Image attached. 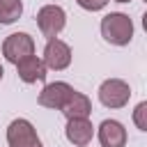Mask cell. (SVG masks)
<instances>
[{
	"label": "cell",
	"mask_w": 147,
	"mask_h": 147,
	"mask_svg": "<svg viewBox=\"0 0 147 147\" xmlns=\"http://www.w3.org/2000/svg\"><path fill=\"white\" fill-rule=\"evenodd\" d=\"M74 94V87L64 80H55V83H48L44 85V90L39 92V106L44 108H51V110H62V106L69 101V96Z\"/></svg>",
	"instance_id": "52a82bcc"
},
{
	"label": "cell",
	"mask_w": 147,
	"mask_h": 147,
	"mask_svg": "<svg viewBox=\"0 0 147 147\" xmlns=\"http://www.w3.org/2000/svg\"><path fill=\"white\" fill-rule=\"evenodd\" d=\"M46 64H44V60L41 57H37V55H30V57H25V60H21L18 64H16V74H18V78L23 80V83H28V85H32V83H44L46 80Z\"/></svg>",
	"instance_id": "30bf717a"
},
{
	"label": "cell",
	"mask_w": 147,
	"mask_h": 147,
	"mask_svg": "<svg viewBox=\"0 0 147 147\" xmlns=\"http://www.w3.org/2000/svg\"><path fill=\"white\" fill-rule=\"evenodd\" d=\"M7 145L9 147H44L32 122H28L23 117L14 119L7 126Z\"/></svg>",
	"instance_id": "5b68a950"
},
{
	"label": "cell",
	"mask_w": 147,
	"mask_h": 147,
	"mask_svg": "<svg viewBox=\"0 0 147 147\" xmlns=\"http://www.w3.org/2000/svg\"><path fill=\"white\" fill-rule=\"evenodd\" d=\"M23 14V2L21 0H0V25L16 23Z\"/></svg>",
	"instance_id": "7c38bea8"
},
{
	"label": "cell",
	"mask_w": 147,
	"mask_h": 147,
	"mask_svg": "<svg viewBox=\"0 0 147 147\" xmlns=\"http://www.w3.org/2000/svg\"><path fill=\"white\" fill-rule=\"evenodd\" d=\"M90 113H92V101H90V96L83 94V92H76V90H74V94L69 96V101L62 106V115H64L67 119L90 117Z\"/></svg>",
	"instance_id": "8fae6325"
},
{
	"label": "cell",
	"mask_w": 147,
	"mask_h": 147,
	"mask_svg": "<svg viewBox=\"0 0 147 147\" xmlns=\"http://www.w3.org/2000/svg\"><path fill=\"white\" fill-rule=\"evenodd\" d=\"M99 142L101 147H124L126 145V129L117 119H103L99 124Z\"/></svg>",
	"instance_id": "9c48e42d"
},
{
	"label": "cell",
	"mask_w": 147,
	"mask_h": 147,
	"mask_svg": "<svg viewBox=\"0 0 147 147\" xmlns=\"http://www.w3.org/2000/svg\"><path fill=\"white\" fill-rule=\"evenodd\" d=\"M115 2H131V0H115Z\"/></svg>",
	"instance_id": "2e32d148"
},
{
	"label": "cell",
	"mask_w": 147,
	"mask_h": 147,
	"mask_svg": "<svg viewBox=\"0 0 147 147\" xmlns=\"http://www.w3.org/2000/svg\"><path fill=\"white\" fill-rule=\"evenodd\" d=\"M37 25L46 39L57 37L67 25V11L60 5H44L37 11Z\"/></svg>",
	"instance_id": "3957f363"
},
{
	"label": "cell",
	"mask_w": 147,
	"mask_h": 147,
	"mask_svg": "<svg viewBox=\"0 0 147 147\" xmlns=\"http://www.w3.org/2000/svg\"><path fill=\"white\" fill-rule=\"evenodd\" d=\"M64 136L74 147H87L94 138V126L87 117H78V119H67L64 126Z\"/></svg>",
	"instance_id": "ba28073f"
},
{
	"label": "cell",
	"mask_w": 147,
	"mask_h": 147,
	"mask_svg": "<svg viewBox=\"0 0 147 147\" xmlns=\"http://www.w3.org/2000/svg\"><path fill=\"white\" fill-rule=\"evenodd\" d=\"M129 99H131V87L122 78H106L99 85V101L110 110L124 108L129 103Z\"/></svg>",
	"instance_id": "7a4b0ae2"
},
{
	"label": "cell",
	"mask_w": 147,
	"mask_h": 147,
	"mask_svg": "<svg viewBox=\"0 0 147 147\" xmlns=\"http://www.w3.org/2000/svg\"><path fill=\"white\" fill-rule=\"evenodd\" d=\"M83 9H87V11H101L106 5H108V0H76Z\"/></svg>",
	"instance_id": "5bb4252c"
},
{
	"label": "cell",
	"mask_w": 147,
	"mask_h": 147,
	"mask_svg": "<svg viewBox=\"0 0 147 147\" xmlns=\"http://www.w3.org/2000/svg\"><path fill=\"white\" fill-rule=\"evenodd\" d=\"M2 76H5V69H2V64H0V80H2Z\"/></svg>",
	"instance_id": "9a60e30c"
},
{
	"label": "cell",
	"mask_w": 147,
	"mask_h": 147,
	"mask_svg": "<svg viewBox=\"0 0 147 147\" xmlns=\"http://www.w3.org/2000/svg\"><path fill=\"white\" fill-rule=\"evenodd\" d=\"M41 60H44L46 69H51V71H62V69H67V67L71 64V46H69L67 41L53 37V39L46 41V48H44V57H41Z\"/></svg>",
	"instance_id": "8992f818"
},
{
	"label": "cell",
	"mask_w": 147,
	"mask_h": 147,
	"mask_svg": "<svg viewBox=\"0 0 147 147\" xmlns=\"http://www.w3.org/2000/svg\"><path fill=\"white\" fill-rule=\"evenodd\" d=\"M133 122H136V126H138L140 131H147V103H145V101H140V103L136 106V110H133Z\"/></svg>",
	"instance_id": "4fadbf2b"
},
{
	"label": "cell",
	"mask_w": 147,
	"mask_h": 147,
	"mask_svg": "<svg viewBox=\"0 0 147 147\" xmlns=\"http://www.w3.org/2000/svg\"><path fill=\"white\" fill-rule=\"evenodd\" d=\"M2 55L7 62L18 64L21 60L34 55V39L28 32H14L2 41Z\"/></svg>",
	"instance_id": "277c9868"
},
{
	"label": "cell",
	"mask_w": 147,
	"mask_h": 147,
	"mask_svg": "<svg viewBox=\"0 0 147 147\" xmlns=\"http://www.w3.org/2000/svg\"><path fill=\"white\" fill-rule=\"evenodd\" d=\"M101 37L113 46H129L133 39V21L122 11H110L101 18Z\"/></svg>",
	"instance_id": "6da1fadb"
}]
</instances>
